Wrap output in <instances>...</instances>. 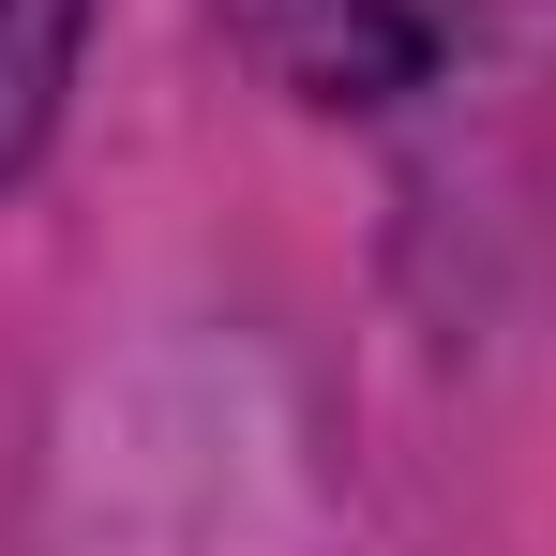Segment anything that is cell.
Segmentation results:
<instances>
[{
  "label": "cell",
  "instance_id": "cell-1",
  "mask_svg": "<svg viewBox=\"0 0 556 556\" xmlns=\"http://www.w3.org/2000/svg\"><path fill=\"white\" fill-rule=\"evenodd\" d=\"M466 0H226V30L271 61L301 105H391L437 76Z\"/></svg>",
  "mask_w": 556,
  "mask_h": 556
},
{
  "label": "cell",
  "instance_id": "cell-2",
  "mask_svg": "<svg viewBox=\"0 0 556 556\" xmlns=\"http://www.w3.org/2000/svg\"><path fill=\"white\" fill-rule=\"evenodd\" d=\"M76 30H91V0H0V181L46 151V121L76 91Z\"/></svg>",
  "mask_w": 556,
  "mask_h": 556
}]
</instances>
